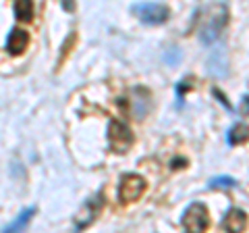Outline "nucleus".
Segmentation results:
<instances>
[{"label": "nucleus", "instance_id": "obj_12", "mask_svg": "<svg viewBox=\"0 0 249 233\" xmlns=\"http://www.w3.org/2000/svg\"><path fill=\"white\" fill-rule=\"evenodd\" d=\"M235 185H237V179L229 175H218L214 179H210V188H235Z\"/></svg>", "mask_w": 249, "mask_h": 233}, {"label": "nucleus", "instance_id": "obj_13", "mask_svg": "<svg viewBox=\"0 0 249 233\" xmlns=\"http://www.w3.org/2000/svg\"><path fill=\"white\" fill-rule=\"evenodd\" d=\"M191 88H193V79H183V81H178V83L175 85L178 106H183V96H185V92H189Z\"/></svg>", "mask_w": 249, "mask_h": 233}, {"label": "nucleus", "instance_id": "obj_3", "mask_svg": "<svg viewBox=\"0 0 249 233\" xmlns=\"http://www.w3.org/2000/svg\"><path fill=\"white\" fill-rule=\"evenodd\" d=\"M181 223L187 233H204L210 225V214L208 208L201 202H193L191 206H187V211L181 216Z\"/></svg>", "mask_w": 249, "mask_h": 233}, {"label": "nucleus", "instance_id": "obj_2", "mask_svg": "<svg viewBox=\"0 0 249 233\" xmlns=\"http://www.w3.org/2000/svg\"><path fill=\"white\" fill-rule=\"evenodd\" d=\"M133 142H135V136L127 123H123L119 119H112L108 123V144H110L112 152L124 154L133 146Z\"/></svg>", "mask_w": 249, "mask_h": 233}, {"label": "nucleus", "instance_id": "obj_8", "mask_svg": "<svg viewBox=\"0 0 249 233\" xmlns=\"http://www.w3.org/2000/svg\"><path fill=\"white\" fill-rule=\"evenodd\" d=\"M100 208H102V196H100V194H98L96 198L89 200L88 204L83 206V213H81L79 216H77V227L81 229V227H85V225H88L89 221L96 219V214L100 213Z\"/></svg>", "mask_w": 249, "mask_h": 233}, {"label": "nucleus", "instance_id": "obj_1", "mask_svg": "<svg viewBox=\"0 0 249 233\" xmlns=\"http://www.w3.org/2000/svg\"><path fill=\"white\" fill-rule=\"evenodd\" d=\"M201 13L206 17L199 21V38L204 44H214L216 40H220V34L224 25H227L229 11L224 4H210V6H204Z\"/></svg>", "mask_w": 249, "mask_h": 233}, {"label": "nucleus", "instance_id": "obj_10", "mask_svg": "<svg viewBox=\"0 0 249 233\" xmlns=\"http://www.w3.org/2000/svg\"><path fill=\"white\" fill-rule=\"evenodd\" d=\"M247 139H249V125L247 123H235L227 134L229 146H241V144H245Z\"/></svg>", "mask_w": 249, "mask_h": 233}, {"label": "nucleus", "instance_id": "obj_16", "mask_svg": "<svg viewBox=\"0 0 249 233\" xmlns=\"http://www.w3.org/2000/svg\"><path fill=\"white\" fill-rule=\"evenodd\" d=\"M187 165V160L185 158H175L173 162H170V167H173V169H177V167H185Z\"/></svg>", "mask_w": 249, "mask_h": 233}, {"label": "nucleus", "instance_id": "obj_5", "mask_svg": "<svg viewBox=\"0 0 249 233\" xmlns=\"http://www.w3.org/2000/svg\"><path fill=\"white\" fill-rule=\"evenodd\" d=\"M147 188V183L142 175H135V173H127L123 175L121 185H119V200L121 202H135L143 196V192Z\"/></svg>", "mask_w": 249, "mask_h": 233}, {"label": "nucleus", "instance_id": "obj_6", "mask_svg": "<svg viewBox=\"0 0 249 233\" xmlns=\"http://www.w3.org/2000/svg\"><path fill=\"white\" fill-rule=\"evenodd\" d=\"M222 227L227 229V233H241L247 227V213L241 208H231L222 219Z\"/></svg>", "mask_w": 249, "mask_h": 233}, {"label": "nucleus", "instance_id": "obj_11", "mask_svg": "<svg viewBox=\"0 0 249 233\" xmlns=\"http://www.w3.org/2000/svg\"><path fill=\"white\" fill-rule=\"evenodd\" d=\"M15 17L19 21H29L34 17V2H29V0H19V2H15Z\"/></svg>", "mask_w": 249, "mask_h": 233}, {"label": "nucleus", "instance_id": "obj_9", "mask_svg": "<svg viewBox=\"0 0 249 233\" xmlns=\"http://www.w3.org/2000/svg\"><path fill=\"white\" fill-rule=\"evenodd\" d=\"M34 214H36V208L34 206H29V208H25V211H21L17 219H15L13 223H9V227H4L2 233H23Z\"/></svg>", "mask_w": 249, "mask_h": 233}, {"label": "nucleus", "instance_id": "obj_14", "mask_svg": "<svg viewBox=\"0 0 249 233\" xmlns=\"http://www.w3.org/2000/svg\"><path fill=\"white\" fill-rule=\"evenodd\" d=\"M214 96H216L218 100H220V104H222L224 108H229V111H232V106L229 104V100H227V96H222V94H220V92H218V90H214Z\"/></svg>", "mask_w": 249, "mask_h": 233}, {"label": "nucleus", "instance_id": "obj_7", "mask_svg": "<svg viewBox=\"0 0 249 233\" xmlns=\"http://www.w3.org/2000/svg\"><path fill=\"white\" fill-rule=\"evenodd\" d=\"M29 42V36L25 29H19V27H15L11 36H9V40H6V50H9L11 54H21L23 50H25V46Z\"/></svg>", "mask_w": 249, "mask_h": 233}, {"label": "nucleus", "instance_id": "obj_15", "mask_svg": "<svg viewBox=\"0 0 249 233\" xmlns=\"http://www.w3.org/2000/svg\"><path fill=\"white\" fill-rule=\"evenodd\" d=\"M241 115H249V96L243 98V106H241Z\"/></svg>", "mask_w": 249, "mask_h": 233}, {"label": "nucleus", "instance_id": "obj_4", "mask_svg": "<svg viewBox=\"0 0 249 233\" xmlns=\"http://www.w3.org/2000/svg\"><path fill=\"white\" fill-rule=\"evenodd\" d=\"M133 11L139 21L145 25H162L166 23L170 17V9L162 2H142V4H133Z\"/></svg>", "mask_w": 249, "mask_h": 233}]
</instances>
